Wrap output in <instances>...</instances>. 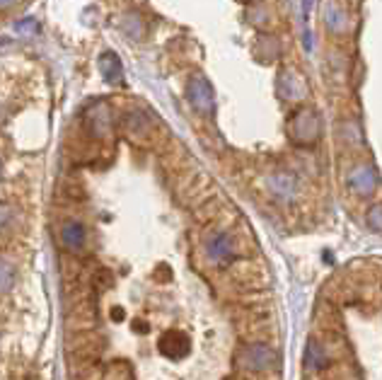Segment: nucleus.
Segmentation results:
<instances>
[{"label":"nucleus","mask_w":382,"mask_h":380,"mask_svg":"<svg viewBox=\"0 0 382 380\" xmlns=\"http://www.w3.org/2000/svg\"><path fill=\"white\" fill-rule=\"evenodd\" d=\"M237 361H240L242 369H247L252 373H266V371L276 369L278 351L268 344H247L237 351Z\"/></svg>","instance_id":"1"},{"label":"nucleus","mask_w":382,"mask_h":380,"mask_svg":"<svg viewBox=\"0 0 382 380\" xmlns=\"http://www.w3.org/2000/svg\"><path fill=\"white\" fill-rule=\"evenodd\" d=\"M189 351H191V341L184 332H179V329H170V332H165L160 337V354L162 356L177 361L181 356H186Z\"/></svg>","instance_id":"2"},{"label":"nucleus","mask_w":382,"mask_h":380,"mask_svg":"<svg viewBox=\"0 0 382 380\" xmlns=\"http://www.w3.org/2000/svg\"><path fill=\"white\" fill-rule=\"evenodd\" d=\"M61 242L68 252L73 254H83L87 247V230L83 223L78 221H66L64 228H61Z\"/></svg>","instance_id":"3"},{"label":"nucleus","mask_w":382,"mask_h":380,"mask_svg":"<svg viewBox=\"0 0 382 380\" xmlns=\"http://www.w3.org/2000/svg\"><path fill=\"white\" fill-rule=\"evenodd\" d=\"M206 252L213 261H230L235 257V242L228 233H216L206 245Z\"/></svg>","instance_id":"4"},{"label":"nucleus","mask_w":382,"mask_h":380,"mask_svg":"<svg viewBox=\"0 0 382 380\" xmlns=\"http://www.w3.org/2000/svg\"><path fill=\"white\" fill-rule=\"evenodd\" d=\"M351 186H353V191H358V194H371L375 186H378V174H375L371 167H361V170H356L353 177H351Z\"/></svg>","instance_id":"5"},{"label":"nucleus","mask_w":382,"mask_h":380,"mask_svg":"<svg viewBox=\"0 0 382 380\" xmlns=\"http://www.w3.org/2000/svg\"><path fill=\"white\" fill-rule=\"evenodd\" d=\"M15 284V269L8 259H0V294H8Z\"/></svg>","instance_id":"6"},{"label":"nucleus","mask_w":382,"mask_h":380,"mask_svg":"<svg viewBox=\"0 0 382 380\" xmlns=\"http://www.w3.org/2000/svg\"><path fill=\"white\" fill-rule=\"evenodd\" d=\"M308 364L312 369H322V366H327V354H324V349L319 341H312L308 346Z\"/></svg>","instance_id":"7"},{"label":"nucleus","mask_w":382,"mask_h":380,"mask_svg":"<svg viewBox=\"0 0 382 380\" xmlns=\"http://www.w3.org/2000/svg\"><path fill=\"white\" fill-rule=\"evenodd\" d=\"M368 226H371L375 233L380 230V206H373V211L368 214Z\"/></svg>","instance_id":"8"},{"label":"nucleus","mask_w":382,"mask_h":380,"mask_svg":"<svg viewBox=\"0 0 382 380\" xmlns=\"http://www.w3.org/2000/svg\"><path fill=\"white\" fill-rule=\"evenodd\" d=\"M10 211L8 209H3V206H0V235H3L5 233V230H8L10 228Z\"/></svg>","instance_id":"9"},{"label":"nucleus","mask_w":382,"mask_h":380,"mask_svg":"<svg viewBox=\"0 0 382 380\" xmlns=\"http://www.w3.org/2000/svg\"><path fill=\"white\" fill-rule=\"evenodd\" d=\"M0 172H3V165H0Z\"/></svg>","instance_id":"10"}]
</instances>
